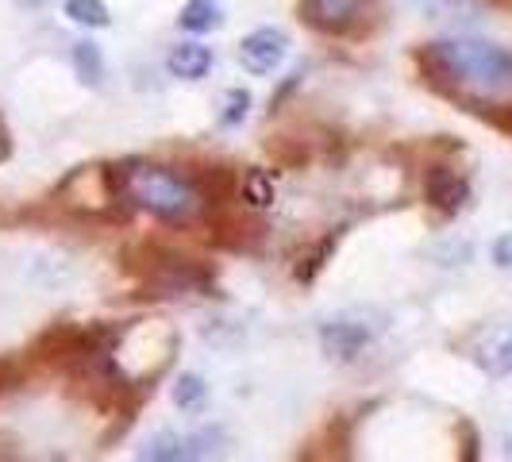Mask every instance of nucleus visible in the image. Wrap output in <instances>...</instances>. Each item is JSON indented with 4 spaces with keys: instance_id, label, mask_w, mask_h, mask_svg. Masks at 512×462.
Listing matches in <instances>:
<instances>
[{
    "instance_id": "obj_1",
    "label": "nucleus",
    "mask_w": 512,
    "mask_h": 462,
    "mask_svg": "<svg viewBox=\"0 0 512 462\" xmlns=\"http://www.w3.org/2000/svg\"><path fill=\"white\" fill-rule=\"evenodd\" d=\"M416 66L436 93L486 120L512 104V54L497 43H486V39L428 43L416 51Z\"/></svg>"
},
{
    "instance_id": "obj_2",
    "label": "nucleus",
    "mask_w": 512,
    "mask_h": 462,
    "mask_svg": "<svg viewBox=\"0 0 512 462\" xmlns=\"http://www.w3.org/2000/svg\"><path fill=\"white\" fill-rule=\"evenodd\" d=\"M116 174V189L128 205L151 212L166 224H197L208 212L205 189L197 185V178L178 174L170 166H158V162H124V166H112Z\"/></svg>"
},
{
    "instance_id": "obj_3",
    "label": "nucleus",
    "mask_w": 512,
    "mask_h": 462,
    "mask_svg": "<svg viewBox=\"0 0 512 462\" xmlns=\"http://www.w3.org/2000/svg\"><path fill=\"white\" fill-rule=\"evenodd\" d=\"M174 355H178V332L166 320H135L120 328L112 343V362L120 378L135 389H147L154 378H162Z\"/></svg>"
},
{
    "instance_id": "obj_4",
    "label": "nucleus",
    "mask_w": 512,
    "mask_h": 462,
    "mask_svg": "<svg viewBox=\"0 0 512 462\" xmlns=\"http://www.w3.org/2000/svg\"><path fill=\"white\" fill-rule=\"evenodd\" d=\"M54 201L66 208V212H74V216L112 220L124 197H120V189H116V174H112V166L93 162V166H77V170H70L66 178L58 181Z\"/></svg>"
},
{
    "instance_id": "obj_5",
    "label": "nucleus",
    "mask_w": 512,
    "mask_h": 462,
    "mask_svg": "<svg viewBox=\"0 0 512 462\" xmlns=\"http://www.w3.org/2000/svg\"><path fill=\"white\" fill-rule=\"evenodd\" d=\"M301 24L328 39H359L378 20V0H297Z\"/></svg>"
},
{
    "instance_id": "obj_6",
    "label": "nucleus",
    "mask_w": 512,
    "mask_h": 462,
    "mask_svg": "<svg viewBox=\"0 0 512 462\" xmlns=\"http://www.w3.org/2000/svg\"><path fill=\"white\" fill-rule=\"evenodd\" d=\"M208 285H212V274L193 258L162 255L147 266L151 297H189V293H208Z\"/></svg>"
},
{
    "instance_id": "obj_7",
    "label": "nucleus",
    "mask_w": 512,
    "mask_h": 462,
    "mask_svg": "<svg viewBox=\"0 0 512 462\" xmlns=\"http://www.w3.org/2000/svg\"><path fill=\"white\" fill-rule=\"evenodd\" d=\"M285 54H289V35L282 27H258L239 43V62H243L247 74L255 77L274 74L285 62Z\"/></svg>"
},
{
    "instance_id": "obj_8",
    "label": "nucleus",
    "mask_w": 512,
    "mask_h": 462,
    "mask_svg": "<svg viewBox=\"0 0 512 462\" xmlns=\"http://www.w3.org/2000/svg\"><path fill=\"white\" fill-rule=\"evenodd\" d=\"M424 197L436 208L439 216H459L466 201H470V181L462 178L451 166H432L424 174Z\"/></svg>"
},
{
    "instance_id": "obj_9",
    "label": "nucleus",
    "mask_w": 512,
    "mask_h": 462,
    "mask_svg": "<svg viewBox=\"0 0 512 462\" xmlns=\"http://www.w3.org/2000/svg\"><path fill=\"white\" fill-rule=\"evenodd\" d=\"M416 16L443 27H470L482 20V0H405Z\"/></svg>"
},
{
    "instance_id": "obj_10",
    "label": "nucleus",
    "mask_w": 512,
    "mask_h": 462,
    "mask_svg": "<svg viewBox=\"0 0 512 462\" xmlns=\"http://www.w3.org/2000/svg\"><path fill=\"white\" fill-rule=\"evenodd\" d=\"M370 343V332L362 324H351V320H335V324H324L320 328V347L324 355H332L339 362L359 359V351Z\"/></svg>"
},
{
    "instance_id": "obj_11",
    "label": "nucleus",
    "mask_w": 512,
    "mask_h": 462,
    "mask_svg": "<svg viewBox=\"0 0 512 462\" xmlns=\"http://www.w3.org/2000/svg\"><path fill=\"white\" fill-rule=\"evenodd\" d=\"M212 70V51L205 43H178L166 54V74L181 81H201Z\"/></svg>"
},
{
    "instance_id": "obj_12",
    "label": "nucleus",
    "mask_w": 512,
    "mask_h": 462,
    "mask_svg": "<svg viewBox=\"0 0 512 462\" xmlns=\"http://www.w3.org/2000/svg\"><path fill=\"white\" fill-rule=\"evenodd\" d=\"M212 239L231 247V251H251L258 239H262V224L247 220V216H228V212H220L216 224H212Z\"/></svg>"
},
{
    "instance_id": "obj_13",
    "label": "nucleus",
    "mask_w": 512,
    "mask_h": 462,
    "mask_svg": "<svg viewBox=\"0 0 512 462\" xmlns=\"http://www.w3.org/2000/svg\"><path fill=\"white\" fill-rule=\"evenodd\" d=\"M178 24H181V31H189V35H208V31H216V27L224 24V8H220L216 0H189V4L181 8Z\"/></svg>"
},
{
    "instance_id": "obj_14",
    "label": "nucleus",
    "mask_w": 512,
    "mask_h": 462,
    "mask_svg": "<svg viewBox=\"0 0 512 462\" xmlns=\"http://www.w3.org/2000/svg\"><path fill=\"white\" fill-rule=\"evenodd\" d=\"M478 362H482V370H486L489 378H509L512 374V324L505 332L489 335V343L482 347Z\"/></svg>"
},
{
    "instance_id": "obj_15",
    "label": "nucleus",
    "mask_w": 512,
    "mask_h": 462,
    "mask_svg": "<svg viewBox=\"0 0 512 462\" xmlns=\"http://www.w3.org/2000/svg\"><path fill=\"white\" fill-rule=\"evenodd\" d=\"M74 70H77V77H81L85 85H93V89L104 81V54L93 39L74 43Z\"/></svg>"
},
{
    "instance_id": "obj_16",
    "label": "nucleus",
    "mask_w": 512,
    "mask_h": 462,
    "mask_svg": "<svg viewBox=\"0 0 512 462\" xmlns=\"http://www.w3.org/2000/svg\"><path fill=\"white\" fill-rule=\"evenodd\" d=\"M139 459L181 462V459H189V447H185V439L174 436V432H158L154 439H147V447H139Z\"/></svg>"
},
{
    "instance_id": "obj_17",
    "label": "nucleus",
    "mask_w": 512,
    "mask_h": 462,
    "mask_svg": "<svg viewBox=\"0 0 512 462\" xmlns=\"http://www.w3.org/2000/svg\"><path fill=\"white\" fill-rule=\"evenodd\" d=\"M339 247V231H332V235H324L316 247H312V255L301 258V266H297V282H316V274L328 266V258H332V251Z\"/></svg>"
},
{
    "instance_id": "obj_18",
    "label": "nucleus",
    "mask_w": 512,
    "mask_h": 462,
    "mask_svg": "<svg viewBox=\"0 0 512 462\" xmlns=\"http://www.w3.org/2000/svg\"><path fill=\"white\" fill-rule=\"evenodd\" d=\"M66 16L81 27H108L112 24V12L104 0H66Z\"/></svg>"
},
{
    "instance_id": "obj_19",
    "label": "nucleus",
    "mask_w": 512,
    "mask_h": 462,
    "mask_svg": "<svg viewBox=\"0 0 512 462\" xmlns=\"http://www.w3.org/2000/svg\"><path fill=\"white\" fill-rule=\"evenodd\" d=\"M243 201L255 208L274 205V178L266 170H247L243 174Z\"/></svg>"
},
{
    "instance_id": "obj_20",
    "label": "nucleus",
    "mask_w": 512,
    "mask_h": 462,
    "mask_svg": "<svg viewBox=\"0 0 512 462\" xmlns=\"http://www.w3.org/2000/svg\"><path fill=\"white\" fill-rule=\"evenodd\" d=\"M208 385L201 374H181L178 385H174V405L178 409H197L201 401H205Z\"/></svg>"
},
{
    "instance_id": "obj_21",
    "label": "nucleus",
    "mask_w": 512,
    "mask_h": 462,
    "mask_svg": "<svg viewBox=\"0 0 512 462\" xmlns=\"http://www.w3.org/2000/svg\"><path fill=\"white\" fill-rule=\"evenodd\" d=\"M247 108H251V93H247V89H231L228 104H224V112H220V124H224V128L243 124V120H247Z\"/></svg>"
},
{
    "instance_id": "obj_22",
    "label": "nucleus",
    "mask_w": 512,
    "mask_h": 462,
    "mask_svg": "<svg viewBox=\"0 0 512 462\" xmlns=\"http://www.w3.org/2000/svg\"><path fill=\"white\" fill-rule=\"evenodd\" d=\"M20 382H24V362L0 355V397H4V393H12Z\"/></svg>"
},
{
    "instance_id": "obj_23",
    "label": "nucleus",
    "mask_w": 512,
    "mask_h": 462,
    "mask_svg": "<svg viewBox=\"0 0 512 462\" xmlns=\"http://www.w3.org/2000/svg\"><path fill=\"white\" fill-rule=\"evenodd\" d=\"M493 262H497L501 270H509V274H512V235H501V239L493 243Z\"/></svg>"
},
{
    "instance_id": "obj_24",
    "label": "nucleus",
    "mask_w": 512,
    "mask_h": 462,
    "mask_svg": "<svg viewBox=\"0 0 512 462\" xmlns=\"http://www.w3.org/2000/svg\"><path fill=\"white\" fill-rule=\"evenodd\" d=\"M459 432H462V459H478V432L466 420L459 424Z\"/></svg>"
},
{
    "instance_id": "obj_25",
    "label": "nucleus",
    "mask_w": 512,
    "mask_h": 462,
    "mask_svg": "<svg viewBox=\"0 0 512 462\" xmlns=\"http://www.w3.org/2000/svg\"><path fill=\"white\" fill-rule=\"evenodd\" d=\"M8 154V139H4V131H0V158Z\"/></svg>"
},
{
    "instance_id": "obj_26",
    "label": "nucleus",
    "mask_w": 512,
    "mask_h": 462,
    "mask_svg": "<svg viewBox=\"0 0 512 462\" xmlns=\"http://www.w3.org/2000/svg\"><path fill=\"white\" fill-rule=\"evenodd\" d=\"M505 451H509V455H512V439H509V447H505Z\"/></svg>"
}]
</instances>
